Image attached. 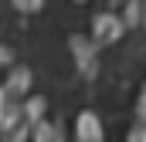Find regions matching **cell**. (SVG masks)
Listing matches in <instances>:
<instances>
[{
  "label": "cell",
  "mask_w": 146,
  "mask_h": 142,
  "mask_svg": "<svg viewBox=\"0 0 146 142\" xmlns=\"http://www.w3.org/2000/svg\"><path fill=\"white\" fill-rule=\"evenodd\" d=\"M75 142H106V135H102V125H99V118H95L92 112L78 115V129H75Z\"/></svg>",
  "instance_id": "cell-1"
},
{
  "label": "cell",
  "mask_w": 146,
  "mask_h": 142,
  "mask_svg": "<svg viewBox=\"0 0 146 142\" xmlns=\"http://www.w3.org/2000/svg\"><path fill=\"white\" fill-rule=\"evenodd\" d=\"M37 142H61V129L58 125H44L37 132Z\"/></svg>",
  "instance_id": "cell-2"
},
{
  "label": "cell",
  "mask_w": 146,
  "mask_h": 142,
  "mask_svg": "<svg viewBox=\"0 0 146 142\" xmlns=\"http://www.w3.org/2000/svg\"><path fill=\"white\" fill-rule=\"evenodd\" d=\"M14 3H17V7H21L24 14H34V10L41 7V3H44V0H14Z\"/></svg>",
  "instance_id": "cell-3"
}]
</instances>
